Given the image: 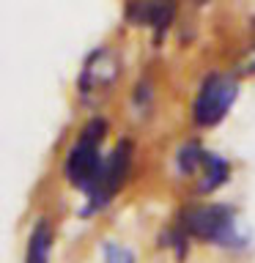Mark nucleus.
I'll use <instances>...</instances> for the list:
<instances>
[{"label": "nucleus", "instance_id": "1", "mask_svg": "<svg viewBox=\"0 0 255 263\" xmlns=\"http://www.w3.org/2000/svg\"><path fill=\"white\" fill-rule=\"evenodd\" d=\"M178 228L189 238L222 250H242L244 236L236 228V211L228 203H195L181 211Z\"/></svg>", "mask_w": 255, "mask_h": 263}, {"label": "nucleus", "instance_id": "2", "mask_svg": "<svg viewBox=\"0 0 255 263\" xmlns=\"http://www.w3.org/2000/svg\"><path fill=\"white\" fill-rule=\"evenodd\" d=\"M239 99V80L230 71H209L189 102V118L197 129L220 126Z\"/></svg>", "mask_w": 255, "mask_h": 263}, {"label": "nucleus", "instance_id": "3", "mask_svg": "<svg viewBox=\"0 0 255 263\" xmlns=\"http://www.w3.org/2000/svg\"><path fill=\"white\" fill-rule=\"evenodd\" d=\"M107 135V121L104 118H90L85 126H82L80 137L74 140V145L69 148L63 159V178L69 181L71 186L77 189H85L94 184V178L99 176L104 164V156H102V140Z\"/></svg>", "mask_w": 255, "mask_h": 263}, {"label": "nucleus", "instance_id": "4", "mask_svg": "<svg viewBox=\"0 0 255 263\" xmlns=\"http://www.w3.org/2000/svg\"><path fill=\"white\" fill-rule=\"evenodd\" d=\"M132 143L129 140H118L115 148L110 151V156H104V164L99 170V176L94 178V184L85 189V205H82V217H90V214L107 209L115 195L121 192V186L126 184L129 167H132Z\"/></svg>", "mask_w": 255, "mask_h": 263}, {"label": "nucleus", "instance_id": "5", "mask_svg": "<svg viewBox=\"0 0 255 263\" xmlns=\"http://www.w3.org/2000/svg\"><path fill=\"white\" fill-rule=\"evenodd\" d=\"M118 80H121L118 52L110 47H99L85 58V63H82L80 77H77V93H80L82 102L96 104L118 85Z\"/></svg>", "mask_w": 255, "mask_h": 263}, {"label": "nucleus", "instance_id": "6", "mask_svg": "<svg viewBox=\"0 0 255 263\" xmlns=\"http://www.w3.org/2000/svg\"><path fill=\"white\" fill-rule=\"evenodd\" d=\"M176 16V0H135L129 8V20L145 25L156 33H165Z\"/></svg>", "mask_w": 255, "mask_h": 263}, {"label": "nucleus", "instance_id": "7", "mask_svg": "<svg viewBox=\"0 0 255 263\" xmlns=\"http://www.w3.org/2000/svg\"><path fill=\"white\" fill-rule=\"evenodd\" d=\"M228 178H230V162L225 159V156L209 151L201 173H197V192L209 195V192H214V189H220L222 184H228Z\"/></svg>", "mask_w": 255, "mask_h": 263}, {"label": "nucleus", "instance_id": "8", "mask_svg": "<svg viewBox=\"0 0 255 263\" xmlns=\"http://www.w3.org/2000/svg\"><path fill=\"white\" fill-rule=\"evenodd\" d=\"M52 222L41 217L30 230L28 238V252H25V263H49V252H52Z\"/></svg>", "mask_w": 255, "mask_h": 263}, {"label": "nucleus", "instance_id": "9", "mask_svg": "<svg viewBox=\"0 0 255 263\" xmlns=\"http://www.w3.org/2000/svg\"><path fill=\"white\" fill-rule=\"evenodd\" d=\"M102 260L104 263H137V258H135V252L132 250H126L123 244H118V241H102Z\"/></svg>", "mask_w": 255, "mask_h": 263}, {"label": "nucleus", "instance_id": "10", "mask_svg": "<svg viewBox=\"0 0 255 263\" xmlns=\"http://www.w3.org/2000/svg\"><path fill=\"white\" fill-rule=\"evenodd\" d=\"M244 74H255V47H252L250 58H247V61H244Z\"/></svg>", "mask_w": 255, "mask_h": 263}, {"label": "nucleus", "instance_id": "11", "mask_svg": "<svg viewBox=\"0 0 255 263\" xmlns=\"http://www.w3.org/2000/svg\"><path fill=\"white\" fill-rule=\"evenodd\" d=\"M195 3H201V6H203V3H209V0H195Z\"/></svg>", "mask_w": 255, "mask_h": 263}]
</instances>
